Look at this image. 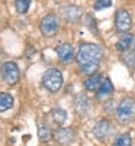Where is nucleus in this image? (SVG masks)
Returning <instances> with one entry per match:
<instances>
[{
    "label": "nucleus",
    "instance_id": "nucleus-12",
    "mask_svg": "<svg viewBox=\"0 0 135 146\" xmlns=\"http://www.w3.org/2000/svg\"><path fill=\"white\" fill-rule=\"evenodd\" d=\"M103 77L100 74H93V75H89L86 80H84V88L87 91H92V93H96L99 90V87L102 86L103 82Z\"/></svg>",
    "mask_w": 135,
    "mask_h": 146
},
{
    "label": "nucleus",
    "instance_id": "nucleus-6",
    "mask_svg": "<svg viewBox=\"0 0 135 146\" xmlns=\"http://www.w3.org/2000/svg\"><path fill=\"white\" fill-rule=\"evenodd\" d=\"M132 28V16L126 9H118L115 13V31L121 35L128 33Z\"/></svg>",
    "mask_w": 135,
    "mask_h": 146
},
{
    "label": "nucleus",
    "instance_id": "nucleus-13",
    "mask_svg": "<svg viewBox=\"0 0 135 146\" xmlns=\"http://www.w3.org/2000/svg\"><path fill=\"white\" fill-rule=\"evenodd\" d=\"M74 109L77 111L79 116H84L89 109H90V101H89V97L86 94H79L74 100Z\"/></svg>",
    "mask_w": 135,
    "mask_h": 146
},
{
    "label": "nucleus",
    "instance_id": "nucleus-9",
    "mask_svg": "<svg viewBox=\"0 0 135 146\" xmlns=\"http://www.w3.org/2000/svg\"><path fill=\"white\" fill-rule=\"evenodd\" d=\"M110 133H112V124L107 119L99 120L93 127V136L99 140H106Z\"/></svg>",
    "mask_w": 135,
    "mask_h": 146
},
{
    "label": "nucleus",
    "instance_id": "nucleus-4",
    "mask_svg": "<svg viewBox=\"0 0 135 146\" xmlns=\"http://www.w3.org/2000/svg\"><path fill=\"white\" fill-rule=\"evenodd\" d=\"M39 31L45 38H51L55 36L60 31V20L54 13H48L45 15L41 22H39Z\"/></svg>",
    "mask_w": 135,
    "mask_h": 146
},
{
    "label": "nucleus",
    "instance_id": "nucleus-10",
    "mask_svg": "<svg viewBox=\"0 0 135 146\" xmlns=\"http://www.w3.org/2000/svg\"><path fill=\"white\" fill-rule=\"evenodd\" d=\"M54 137H55L57 143L67 146V145H71V143L74 142L76 133H74V130L70 129V127H62V129H58V130L55 132Z\"/></svg>",
    "mask_w": 135,
    "mask_h": 146
},
{
    "label": "nucleus",
    "instance_id": "nucleus-11",
    "mask_svg": "<svg viewBox=\"0 0 135 146\" xmlns=\"http://www.w3.org/2000/svg\"><path fill=\"white\" fill-rule=\"evenodd\" d=\"M134 42H135L134 35H132L131 32H128V33H124V35L119 38V40L116 42L115 48H116V51H118V52L125 54V52H128V51L131 49V46L134 45Z\"/></svg>",
    "mask_w": 135,
    "mask_h": 146
},
{
    "label": "nucleus",
    "instance_id": "nucleus-5",
    "mask_svg": "<svg viewBox=\"0 0 135 146\" xmlns=\"http://www.w3.org/2000/svg\"><path fill=\"white\" fill-rule=\"evenodd\" d=\"M0 71H2V78L5 80V82L7 86H15V84L19 82L20 71H19V67H17L16 62H13V61L3 62Z\"/></svg>",
    "mask_w": 135,
    "mask_h": 146
},
{
    "label": "nucleus",
    "instance_id": "nucleus-17",
    "mask_svg": "<svg viewBox=\"0 0 135 146\" xmlns=\"http://www.w3.org/2000/svg\"><path fill=\"white\" fill-rule=\"evenodd\" d=\"M112 146H132V137L128 133H121L114 139Z\"/></svg>",
    "mask_w": 135,
    "mask_h": 146
},
{
    "label": "nucleus",
    "instance_id": "nucleus-22",
    "mask_svg": "<svg viewBox=\"0 0 135 146\" xmlns=\"http://www.w3.org/2000/svg\"><path fill=\"white\" fill-rule=\"evenodd\" d=\"M134 54H135V46H134Z\"/></svg>",
    "mask_w": 135,
    "mask_h": 146
},
{
    "label": "nucleus",
    "instance_id": "nucleus-3",
    "mask_svg": "<svg viewBox=\"0 0 135 146\" xmlns=\"http://www.w3.org/2000/svg\"><path fill=\"white\" fill-rule=\"evenodd\" d=\"M64 84L62 72L58 68H48L42 74V86L50 93H57Z\"/></svg>",
    "mask_w": 135,
    "mask_h": 146
},
{
    "label": "nucleus",
    "instance_id": "nucleus-7",
    "mask_svg": "<svg viewBox=\"0 0 135 146\" xmlns=\"http://www.w3.org/2000/svg\"><path fill=\"white\" fill-rule=\"evenodd\" d=\"M57 56L62 64H70V62L76 58V49L71 44H60L55 48Z\"/></svg>",
    "mask_w": 135,
    "mask_h": 146
},
{
    "label": "nucleus",
    "instance_id": "nucleus-2",
    "mask_svg": "<svg viewBox=\"0 0 135 146\" xmlns=\"http://www.w3.org/2000/svg\"><path fill=\"white\" fill-rule=\"evenodd\" d=\"M116 120L121 124H129L135 119V100L132 97H125L119 101L115 110Z\"/></svg>",
    "mask_w": 135,
    "mask_h": 146
},
{
    "label": "nucleus",
    "instance_id": "nucleus-15",
    "mask_svg": "<svg viewBox=\"0 0 135 146\" xmlns=\"http://www.w3.org/2000/svg\"><path fill=\"white\" fill-rule=\"evenodd\" d=\"M13 97L12 94L9 93H0V113H3V111H7L13 107Z\"/></svg>",
    "mask_w": 135,
    "mask_h": 146
},
{
    "label": "nucleus",
    "instance_id": "nucleus-20",
    "mask_svg": "<svg viewBox=\"0 0 135 146\" xmlns=\"http://www.w3.org/2000/svg\"><path fill=\"white\" fill-rule=\"evenodd\" d=\"M110 6H112V0H96L93 9L95 10H103V9H107Z\"/></svg>",
    "mask_w": 135,
    "mask_h": 146
},
{
    "label": "nucleus",
    "instance_id": "nucleus-19",
    "mask_svg": "<svg viewBox=\"0 0 135 146\" xmlns=\"http://www.w3.org/2000/svg\"><path fill=\"white\" fill-rule=\"evenodd\" d=\"M31 0H15V9L19 15H25L29 10Z\"/></svg>",
    "mask_w": 135,
    "mask_h": 146
},
{
    "label": "nucleus",
    "instance_id": "nucleus-18",
    "mask_svg": "<svg viewBox=\"0 0 135 146\" xmlns=\"http://www.w3.org/2000/svg\"><path fill=\"white\" fill-rule=\"evenodd\" d=\"M38 137H39L41 142H48V140H51L52 132H51L50 126H47V124H42V126H39V129H38Z\"/></svg>",
    "mask_w": 135,
    "mask_h": 146
},
{
    "label": "nucleus",
    "instance_id": "nucleus-14",
    "mask_svg": "<svg viewBox=\"0 0 135 146\" xmlns=\"http://www.w3.org/2000/svg\"><path fill=\"white\" fill-rule=\"evenodd\" d=\"M112 94H114V84H112V81L109 78H105L102 86L96 91V97H97V100H106Z\"/></svg>",
    "mask_w": 135,
    "mask_h": 146
},
{
    "label": "nucleus",
    "instance_id": "nucleus-8",
    "mask_svg": "<svg viewBox=\"0 0 135 146\" xmlns=\"http://www.w3.org/2000/svg\"><path fill=\"white\" fill-rule=\"evenodd\" d=\"M61 16L70 23H76L83 17V9L76 5H69L61 9Z\"/></svg>",
    "mask_w": 135,
    "mask_h": 146
},
{
    "label": "nucleus",
    "instance_id": "nucleus-1",
    "mask_svg": "<svg viewBox=\"0 0 135 146\" xmlns=\"http://www.w3.org/2000/svg\"><path fill=\"white\" fill-rule=\"evenodd\" d=\"M102 59H103V48L93 42L80 44V46L76 52L77 65H79L80 71L87 77L96 74Z\"/></svg>",
    "mask_w": 135,
    "mask_h": 146
},
{
    "label": "nucleus",
    "instance_id": "nucleus-21",
    "mask_svg": "<svg viewBox=\"0 0 135 146\" xmlns=\"http://www.w3.org/2000/svg\"><path fill=\"white\" fill-rule=\"evenodd\" d=\"M86 19H87L89 29L92 31L95 35H97V25H96V20L93 19V16H92V15H87V16H86Z\"/></svg>",
    "mask_w": 135,
    "mask_h": 146
},
{
    "label": "nucleus",
    "instance_id": "nucleus-16",
    "mask_svg": "<svg viewBox=\"0 0 135 146\" xmlns=\"http://www.w3.org/2000/svg\"><path fill=\"white\" fill-rule=\"evenodd\" d=\"M51 117H52V120H54L55 124L62 126V124L65 123V120H67V111L64 109H61V107H55L51 111Z\"/></svg>",
    "mask_w": 135,
    "mask_h": 146
}]
</instances>
